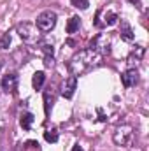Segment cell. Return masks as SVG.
Returning <instances> with one entry per match:
<instances>
[{
  "label": "cell",
  "instance_id": "obj_1",
  "mask_svg": "<svg viewBox=\"0 0 149 151\" xmlns=\"http://www.w3.org/2000/svg\"><path fill=\"white\" fill-rule=\"evenodd\" d=\"M102 56L98 53H95L93 49H82L79 53H75L69 62V70L72 72V76H82L86 72H90L91 69H95L97 65H100Z\"/></svg>",
  "mask_w": 149,
  "mask_h": 151
},
{
  "label": "cell",
  "instance_id": "obj_2",
  "mask_svg": "<svg viewBox=\"0 0 149 151\" xmlns=\"http://www.w3.org/2000/svg\"><path fill=\"white\" fill-rule=\"evenodd\" d=\"M119 19V9L116 4H107L102 9L97 11L95 16V25L98 28H107V27H114Z\"/></svg>",
  "mask_w": 149,
  "mask_h": 151
},
{
  "label": "cell",
  "instance_id": "obj_3",
  "mask_svg": "<svg viewBox=\"0 0 149 151\" xmlns=\"http://www.w3.org/2000/svg\"><path fill=\"white\" fill-rule=\"evenodd\" d=\"M16 30H18V34H19V37L23 39V42H27V44H35L40 40V34H39V28L34 25V23H19L18 27H16Z\"/></svg>",
  "mask_w": 149,
  "mask_h": 151
},
{
  "label": "cell",
  "instance_id": "obj_4",
  "mask_svg": "<svg viewBox=\"0 0 149 151\" xmlns=\"http://www.w3.org/2000/svg\"><path fill=\"white\" fill-rule=\"evenodd\" d=\"M114 142L117 146H128L133 139V127L132 125H119L116 130H114V135H112Z\"/></svg>",
  "mask_w": 149,
  "mask_h": 151
},
{
  "label": "cell",
  "instance_id": "obj_5",
  "mask_svg": "<svg viewBox=\"0 0 149 151\" xmlns=\"http://www.w3.org/2000/svg\"><path fill=\"white\" fill-rule=\"evenodd\" d=\"M56 19H58V16H56L54 11H44V12H40V14L37 16L35 27H37L40 32H49V30L54 28Z\"/></svg>",
  "mask_w": 149,
  "mask_h": 151
},
{
  "label": "cell",
  "instance_id": "obj_6",
  "mask_svg": "<svg viewBox=\"0 0 149 151\" xmlns=\"http://www.w3.org/2000/svg\"><path fill=\"white\" fill-rule=\"evenodd\" d=\"M95 53H98L100 56H105L111 53V35L109 34H98L97 37L91 40V47Z\"/></svg>",
  "mask_w": 149,
  "mask_h": 151
},
{
  "label": "cell",
  "instance_id": "obj_7",
  "mask_svg": "<svg viewBox=\"0 0 149 151\" xmlns=\"http://www.w3.org/2000/svg\"><path fill=\"white\" fill-rule=\"evenodd\" d=\"M75 88H77V77L70 76L67 77L63 83H62V88H60V93L65 97V99H72L75 93Z\"/></svg>",
  "mask_w": 149,
  "mask_h": 151
},
{
  "label": "cell",
  "instance_id": "obj_8",
  "mask_svg": "<svg viewBox=\"0 0 149 151\" xmlns=\"http://www.w3.org/2000/svg\"><path fill=\"white\" fill-rule=\"evenodd\" d=\"M0 84H2V90H4V91L12 93V91H16V88H18V76H16V74L4 76Z\"/></svg>",
  "mask_w": 149,
  "mask_h": 151
},
{
  "label": "cell",
  "instance_id": "obj_9",
  "mask_svg": "<svg viewBox=\"0 0 149 151\" xmlns=\"http://www.w3.org/2000/svg\"><path fill=\"white\" fill-rule=\"evenodd\" d=\"M121 81H123V86L125 88H132L139 83V72L137 69H128L125 74L121 76Z\"/></svg>",
  "mask_w": 149,
  "mask_h": 151
},
{
  "label": "cell",
  "instance_id": "obj_10",
  "mask_svg": "<svg viewBox=\"0 0 149 151\" xmlns=\"http://www.w3.org/2000/svg\"><path fill=\"white\" fill-rule=\"evenodd\" d=\"M119 34H121V39H123V40H126V42H132V40L135 39V34H133L132 27L128 25V21H121Z\"/></svg>",
  "mask_w": 149,
  "mask_h": 151
},
{
  "label": "cell",
  "instance_id": "obj_11",
  "mask_svg": "<svg viewBox=\"0 0 149 151\" xmlns=\"http://www.w3.org/2000/svg\"><path fill=\"white\" fill-rule=\"evenodd\" d=\"M53 102H54V88H53V86H49V88H46V90H44V109H46V113H49V111H51Z\"/></svg>",
  "mask_w": 149,
  "mask_h": 151
},
{
  "label": "cell",
  "instance_id": "obj_12",
  "mask_svg": "<svg viewBox=\"0 0 149 151\" xmlns=\"http://www.w3.org/2000/svg\"><path fill=\"white\" fill-rule=\"evenodd\" d=\"M142 56H144V47L137 46V47L130 53V56H128V63H137V62L142 60Z\"/></svg>",
  "mask_w": 149,
  "mask_h": 151
},
{
  "label": "cell",
  "instance_id": "obj_13",
  "mask_svg": "<svg viewBox=\"0 0 149 151\" xmlns=\"http://www.w3.org/2000/svg\"><path fill=\"white\" fill-rule=\"evenodd\" d=\"M34 114L32 113H23L21 114V119H19V125L25 128V130H30L32 128V123H34Z\"/></svg>",
  "mask_w": 149,
  "mask_h": 151
},
{
  "label": "cell",
  "instance_id": "obj_14",
  "mask_svg": "<svg viewBox=\"0 0 149 151\" xmlns=\"http://www.w3.org/2000/svg\"><path fill=\"white\" fill-rule=\"evenodd\" d=\"M79 27H81V19L74 16V18H70L69 19V23H67V32L69 34H75L77 30H79Z\"/></svg>",
  "mask_w": 149,
  "mask_h": 151
},
{
  "label": "cell",
  "instance_id": "obj_15",
  "mask_svg": "<svg viewBox=\"0 0 149 151\" xmlns=\"http://www.w3.org/2000/svg\"><path fill=\"white\" fill-rule=\"evenodd\" d=\"M44 81H46V74L44 72H35L34 74V79H32V84L35 90H40L44 86Z\"/></svg>",
  "mask_w": 149,
  "mask_h": 151
},
{
  "label": "cell",
  "instance_id": "obj_16",
  "mask_svg": "<svg viewBox=\"0 0 149 151\" xmlns=\"http://www.w3.org/2000/svg\"><path fill=\"white\" fill-rule=\"evenodd\" d=\"M44 139H46L47 142H56V141H58V132H56V128L46 130V132H44Z\"/></svg>",
  "mask_w": 149,
  "mask_h": 151
},
{
  "label": "cell",
  "instance_id": "obj_17",
  "mask_svg": "<svg viewBox=\"0 0 149 151\" xmlns=\"http://www.w3.org/2000/svg\"><path fill=\"white\" fill-rule=\"evenodd\" d=\"M40 47H42V51H44L46 56H53V53H54L53 44H49V42H40Z\"/></svg>",
  "mask_w": 149,
  "mask_h": 151
},
{
  "label": "cell",
  "instance_id": "obj_18",
  "mask_svg": "<svg viewBox=\"0 0 149 151\" xmlns=\"http://www.w3.org/2000/svg\"><path fill=\"white\" fill-rule=\"evenodd\" d=\"M11 44V34H4L0 39V49H7Z\"/></svg>",
  "mask_w": 149,
  "mask_h": 151
},
{
  "label": "cell",
  "instance_id": "obj_19",
  "mask_svg": "<svg viewBox=\"0 0 149 151\" xmlns=\"http://www.w3.org/2000/svg\"><path fill=\"white\" fill-rule=\"evenodd\" d=\"M70 2H72V5H74V7L82 9V11H84V9H88V5H90V2H88V0H70Z\"/></svg>",
  "mask_w": 149,
  "mask_h": 151
},
{
  "label": "cell",
  "instance_id": "obj_20",
  "mask_svg": "<svg viewBox=\"0 0 149 151\" xmlns=\"http://www.w3.org/2000/svg\"><path fill=\"white\" fill-rule=\"evenodd\" d=\"M44 65H46V67H53V65H54L53 56H46V58H44Z\"/></svg>",
  "mask_w": 149,
  "mask_h": 151
},
{
  "label": "cell",
  "instance_id": "obj_21",
  "mask_svg": "<svg viewBox=\"0 0 149 151\" xmlns=\"http://www.w3.org/2000/svg\"><path fill=\"white\" fill-rule=\"evenodd\" d=\"M130 2H132V4H135V5H139V4H140V0H130Z\"/></svg>",
  "mask_w": 149,
  "mask_h": 151
},
{
  "label": "cell",
  "instance_id": "obj_22",
  "mask_svg": "<svg viewBox=\"0 0 149 151\" xmlns=\"http://www.w3.org/2000/svg\"><path fill=\"white\" fill-rule=\"evenodd\" d=\"M72 151H82V150H81L79 146H75V148H74V150H72Z\"/></svg>",
  "mask_w": 149,
  "mask_h": 151
},
{
  "label": "cell",
  "instance_id": "obj_23",
  "mask_svg": "<svg viewBox=\"0 0 149 151\" xmlns=\"http://www.w3.org/2000/svg\"><path fill=\"white\" fill-rule=\"evenodd\" d=\"M0 151H4V150H0Z\"/></svg>",
  "mask_w": 149,
  "mask_h": 151
}]
</instances>
